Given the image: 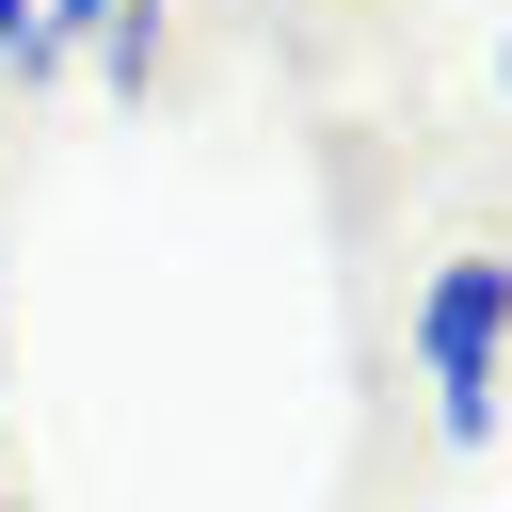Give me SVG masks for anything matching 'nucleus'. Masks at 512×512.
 I'll return each instance as SVG.
<instances>
[{
  "label": "nucleus",
  "mask_w": 512,
  "mask_h": 512,
  "mask_svg": "<svg viewBox=\"0 0 512 512\" xmlns=\"http://www.w3.org/2000/svg\"><path fill=\"white\" fill-rule=\"evenodd\" d=\"M32 16H48V64H64V48H96V32H128V16H160V0H32Z\"/></svg>",
  "instance_id": "obj_2"
},
{
  "label": "nucleus",
  "mask_w": 512,
  "mask_h": 512,
  "mask_svg": "<svg viewBox=\"0 0 512 512\" xmlns=\"http://www.w3.org/2000/svg\"><path fill=\"white\" fill-rule=\"evenodd\" d=\"M0 64H16V80H64V64H48V16H32V0H0Z\"/></svg>",
  "instance_id": "obj_3"
},
{
  "label": "nucleus",
  "mask_w": 512,
  "mask_h": 512,
  "mask_svg": "<svg viewBox=\"0 0 512 512\" xmlns=\"http://www.w3.org/2000/svg\"><path fill=\"white\" fill-rule=\"evenodd\" d=\"M496 368H512V256H448L416 288V384H432V432L448 448L496 432Z\"/></svg>",
  "instance_id": "obj_1"
}]
</instances>
